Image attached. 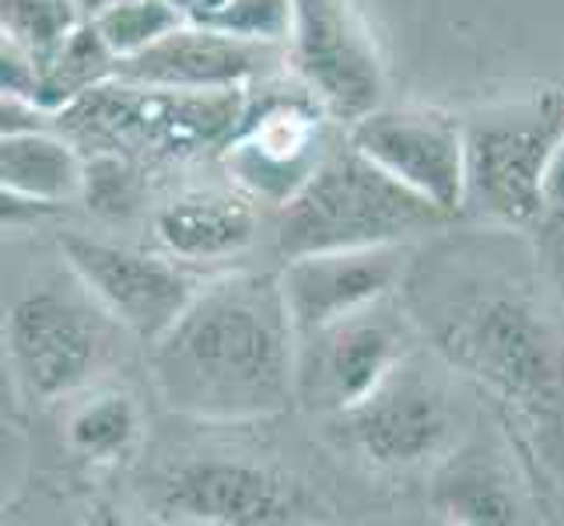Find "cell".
<instances>
[{"instance_id": "6da1fadb", "label": "cell", "mask_w": 564, "mask_h": 526, "mask_svg": "<svg viewBox=\"0 0 564 526\" xmlns=\"http://www.w3.org/2000/svg\"><path fill=\"white\" fill-rule=\"evenodd\" d=\"M530 257L509 239L442 243L411 260L400 288L435 355L474 376L522 421L564 418V320Z\"/></svg>"}, {"instance_id": "7a4b0ae2", "label": "cell", "mask_w": 564, "mask_h": 526, "mask_svg": "<svg viewBox=\"0 0 564 526\" xmlns=\"http://www.w3.org/2000/svg\"><path fill=\"white\" fill-rule=\"evenodd\" d=\"M299 330L281 275L239 270L207 281L151 344V379L172 415L252 425L295 407Z\"/></svg>"}, {"instance_id": "3957f363", "label": "cell", "mask_w": 564, "mask_h": 526, "mask_svg": "<svg viewBox=\"0 0 564 526\" xmlns=\"http://www.w3.org/2000/svg\"><path fill=\"white\" fill-rule=\"evenodd\" d=\"M249 88L183 92L109 77L56 112V127L85 154H120L133 165H172L221 151L246 112Z\"/></svg>"}, {"instance_id": "277c9868", "label": "cell", "mask_w": 564, "mask_h": 526, "mask_svg": "<svg viewBox=\"0 0 564 526\" xmlns=\"http://www.w3.org/2000/svg\"><path fill=\"white\" fill-rule=\"evenodd\" d=\"M445 214L421 193L393 180L351 141L323 159L295 197L278 207V253L284 260L326 249L403 246L438 232Z\"/></svg>"}, {"instance_id": "5b68a950", "label": "cell", "mask_w": 564, "mask_h": 526, "mask_svg": "<svg viewBox=\"0 0 564 526\" xmlns=\"http://www.w3.org/2000/svg\"><path fill=\"white\" fill-rule=\"evenodd\" d=\"M463 130V214L495 228H530L551 218L547 183L564 144V88H543L480 109L466 116Z\"/></svg>"}, {"instance_id": "8992f818", "label": "cell", "mask_w": 564, "mask_h": 526, "mask_svg": "<svg viewBox=\"0 0 564 526\" xmlns=\"http://www.w3.org/2000/svg\"><path fill=\"white\" fill-rule=\"evenodd\" d=\"M329 120L299 77L291 85L263 77L249 88L242 120L218 151L228 183L263 207H284L334 151Z\"/></svg>"}, {"instance_id": "52a82bcc", "label": "cell", "mask_w": 564, "mask_h": 526, "mask_svg": "<svg viewBox=\"0 0 564 526\" xmlns=\"http://www.w3.org/2000/svg\"><path fill=\"white\" fill-rule=\"evenodd\" d=\"M329 428L376 471H417L456 450V394L438 365L411 347L358 407L329 418Z\"/></svg>"}, {"instance_id": "ba28073f", "label": "cell", "mask_w": 564, "mask_h": 526, "mask_svg": "<svg viewBox=\"0 0 564 526\" xmlns=\"http://www.w3.org/2000/svg\"><path fill=\"white\" fill-rule=\"evenodd\" d=\"M414 320L403 296H386L299 341V407L316 418H337L358 407L411 351Z\"/></svg>"}, {"instance_id": "9c48e42d", "label": "cell", "mask_w": 564, "mask_h": 526, "mask_svg": "<svg viewBox=\"0 0 564 526\" xmlns=\"http://www.w3.org/2000/svg\"><path fill=\"white\" fill-rule=\"evenodd\" d=\"M102 316L109 313L95 299L88 305L53 285L11 302L4 326L8 358L32 400L50 404L91 383L109 355Z\"/></svg>"}, {"instance_id": "30bf717a", "label": "cell", "mask_w": 564, "mask_h": 526, "mask_svg": "<svg viewBox=\"0 0 564 526\" xmlns=\"http://www.w3.org/2000/svg\"><path fill=\"white\" fill-rule=\"evenodd\" d=\"M291 74L337 124L351 127L382 106L386 67L351 0H291Z\"/></svg>"}, {"instance_id": "8fae6325", "label": "cell", "mask_w": 564, "mask_h": 526, "mask_svg": "<svg viewBox=\"0 0 564 526\" xmlns=\"http://www.w3.org/2000/svg\"><path fill=\"white\" fill-rule=\"evenodd\" d=\"M61 253L77 285L88 288V296L106 309L109 320L144 344L159 341L204 288V281L193 275V264L169 253H141L77 236V232L61 236Z\"/></svg>"}, {"instance_id": "7c38bea8", "label": "cell", "mask_w": 564, "mask_h": 526, "mask_svg": "<svg viewBox=\"0 0 564 526\" xmlns=\"http://www.w3.org/2000/svg\"><path fill=\"white\" fill-rule=\"evenodd\" d=\"M165 519L270 526L316 519V505L302 484L267 463L242 457H197L176 463L159 484Z\"/></svg>"}, {"instance_id": "4fadbf2b", "label": "cell", "mask_w": 564, "mask_h": 526, "mask_svg": "<svg viewBox=\"0 0 564 526\" xmlns=\"http://www.w3.org/2000/svg\"><path fill=\"white\" fill-rule=\"evenodd\" d=\"M347 141L393 180L445 214L466 201V130L449 112L424 106H379L347 127Z\"/></svg>"}, {"instance_id": "5bb4252c", "label": "cell", "mask_w": 564, "mask_h": 526, "mask_svg": "<svg viewBox=\"0 0 564 526\" xmlns=\"http://www.w3.org/2000/svg\"><path fill=\"white\" fill-rule=\"evenodd\" d=\"M411 260V243L326 249L284 260L278 275L299 337L351 316L386 296H397L406 281Z\"/></svg>"}, {"instance_id": "9a60e30c", "label": "cell", "mask_w": 564, "mask_h": 526, "mask_svg": "<svg viewBox=\"0 0 564 526\" xmlns=\"http://www.w3.org/2000/svg\"><path fill=\"white\" fill-rule=\"evenodd\" d=\"M281 64H288L284 46L249 43V39L186 18L144 53L120 61L116 77L183 92H236L278 74Z\"/></svg>"}, {"instance_id": "2e32d148", "label": "cell", "mask_w": 564, "mask_h": 526, "mask_svg": "<svg viewBox=\"0 0 564 526\" xmlns=\"http://www.w3.org/2000/svg\"><path fill=\"white\" fill-rule=\"evenodd\" d=\"M257 201L242 190H189L154 211V239L183 264H218L239 257L257 239Z\"/></svg>"}, {"instance_id": "e0dca14e", "label": "cell", "mask_w": 564, "mask_h": 526, "mask_svg": "<svg viewBox=\"0 0 564 526\" xmlns=\"http://www.w3.org/2000/svg\"><path fill=\"white\" fill-rule=\"evenodd\" d=\"M88 154L61 127L11 133L0 144V186L14 197L64 207L85 197Z\"/></svg>"}, {"instance_id": "ac0fdd59", "label": "cell", "mask_w": 564, "mask_h": 526, "mask_svg": "<svg viewBox=\"0 0 564 526\" xmlns=\"http://www.w3.org/2000/svg\"><path fill=\"white\" fill-rule=\"evenodd\" d=\"M435 505L453 523H519L522 502L519 484H512L509 471L484 446L453 450L442 460L435 481Z\"/></svg>"}, {"instance_id": "d6986e66", "label": "cell", "mask_w": 564, "mask_h": 526, "mask_svg": "<svg viewBox=\"0 0 564 526\" xmlns=\"http://www.w3.org/2000/svg\"><path fill=\"white\" fill-rule=\"evenodd\" d=\"M116 67H120V56L109 50V43L102 39V32L95 29L91 18H85V22L67 35V43L61 50L50 53L46 61H39L35 103L56 116L70 103L82 99L85 92H91L95 85L116 77Z\"/></svg>"}, {"instance_id": "ffe728a7", "label": "cell", "mask_w": 564, "mask_h": 526, "mask_svg": "<svg viewBox=\"0 0 564 526\" xmlns=\"http://www.w3.org/2000/svg\"><path fill=\"white\" fill-rule=\"evenodd\" d=\"M141 439V407L130 394L109 389L95 394L74 411L67 425V442L77 457L95 463H112L133 450Z\"/></svg>"}, {"instance_id": "44dd1931", "label": "cell", "mask_w": 564, "mask_h": 526, "mask_svg": "<svg viewBox=\"0 0 564 526\" xmlns=\"http://www.w3.org/2000/svg\"><path fill=\"white\" fill-rule=\"evenodd\" d=\"M82 22L85 14L77 8V0H0L4 35L22 43L39 61L61 50Z\"/></svg>"}, {"instance_id": "7402d4cb", "label": "cell", "mask_w": 564, "mask_h": 526, "mask_svg": "<svg viewBox=\"0 0 564 526\" xmlns=\"http://www.w3.org/2000/svg\"><path fill=\"white\" fill-rule=\"evenodd\" d=\"M91 22L102 32L109 50L120 56V61H130V56L144 53L176 25H183L186 14L172 4V0H123V4L102 11L99 18H91Z\"/></svg>"}, {"instance_id": "603a6c76", "label": "cell", "mask_w": 564, "mask_h": 526, "mask_svg": "<svg viewBox=\"0 0 564 526\" xmlns=\"http://www.w3.org/2000/svg\"><path fill=\"white\" fill-rule=\"evenodd\" d=\"M186 18L249 39V43L288 46L291 35V0H207Z\"/></svg>"}, {"instance_id": "cb8c5ba5", "label": "cell", "mask_w": 564, "mask_h": 526, "mask_svg": "<svg viewBox=\"0 0 564 526\" xmlns=\"http://www.w3.org/2000/svg\"><path fill=\"white\" fill-rule=\"evenodd\" d=\"M141 180L138 165L120 159V154H88V183L85 201L99 214H127L138 207Z\"/></svg>"}, {"instance_id": "d4e9b609", "label": "cell", "mask_w": 564, "mask_h": 526, "mask_svg": "<svg viewBox=\"0 0 564 526\" xmlns=\"http://www.w3.org/2000/svg\"><path fill=\"white\" fill-rule=\"evenodd\" d=\"M0 92L29 95V99H35L39 92V56L8 35L4 46H0Z\"/></svg>"}, {"instance_id": "484cf974", "label": "cell", "mask_w": 564, "mask_h": 526, "mask_svg": "<svg viewBox=\"0 0 564 526\" xmlns=\"http://www.w3.org/2000/svg\"><path fill=\"white\" fill-rule=\"evenodd\" d=\"M0 127H4V138H11V133L56 127V116L39 106L35 99H29V95L4 92V99H0Z\"/></svg>"}, {"instance_id": "4316f807", "label": "cell", "mask_w": 564, "mask_h": 526, "mask_svg": "<svg viewBox=\"0 0 564 526\" xmlns=\"http://www.w3.org/2000/svg\"><path fill=\"white\" fill-rule=\"evenodd\" d=\"M547 197H551V211L564 204V144H561V154L554 162V172H551V183H547Z\"/></svg>"}, {"instance_id": "83f0119b", "label": "cell", "mask_w": 564, "mask_h": 526, "mask_svg": "<svg viewBox=\"0 0 564 526\" xmlns=\"http://www.w3.org/2000/svg\"><path fill=\"white\" fill-rule=\"evenodd\" d=\"M116 4H123V0H77V8H82L85 18H99L102 11H109Z\"/></svg>"}, {"instance_id": "f1b7e54d", "label": "cell", "mask_w": 564, "mask_h": 526, "mask_svg": "<svg viewBox=\"0 0 564 526\" xmlns=\"http://www.w3.org/2000/svg\"><path fill=\"white\" fill-rule=\"evenodd\" d=\"M172 4H176L183 14H189V11H197L200 4H207V0H172Z\"/></svg>"}, {"instance_id": "f546056e", "label": "cell", "mask_w": 564, "mask_h": 526, "mask_svg": "<svg viewBox=\"0 0 564 526\" xmlns=\"http://www.w3.org/2000/svg\"><path fill=\"white\" fill-rule=\"evenodd\" d=\"M551 218H554V225H557V228H561V232H564V204H561V207H554V211H551Z\"/></svg>"}]
</instances>
